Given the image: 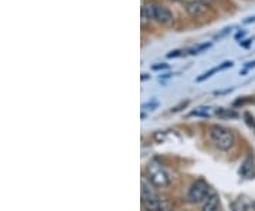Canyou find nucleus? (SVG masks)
Wrapping results in <instances>:
<instances>
[{
  "label": "nucleus",
  "mask_w": 255,
  "mask_h": 211,
  "mask_svg": "<svg viewBox=\"0 0 255 211\" xmlns=\"http://www.w3.org/2000/svg\"><path fill=\"white\" fill-rule=\"evenodd\" d=\"M155 20L160 24H170L173 23V13L162 4L146 3L142 7V23L146 24L147 21Z\"/></svg>",
  "instance_id": "1"
},
{
  "label": "nucleus",
  "mask_w": 255,
  "mask_h": 211,
  "mask_svg": "<svg viewBox=\"0 0 255 211\" xmlns=\"http://www.w3.org/2000/svg\"><path fill=\"white\" fill-rule=\"evenodd\" d=\"M210 139L214 143V146L219 147L220 150H224V152L230 150L234 146V142H236L234 133L230 129L220 126V125H214L210 128Z\"/></svg>",
  "instance_id": "2"
},
{
  "label": "nucleus",
  "mask_w": 255,
  "mask_h": 211,
  "mask_svg": "<svg viewBox=\"0 0 255 211\" xmlns=\"http://www.w3.org/2000/svg\"><path fill=\"white\" fill-rule=\"evenodd\" d=\"M146 173H147L149 182L155 187H166L170 184V176L164 170V167H162V165H159L157 162H150L146 167Z\"/></svg>",
  "instance_id": "3"
},
{
  "label": "nucleus",
  "mask_w": 255,
  "mask_h": 211,
  "mask_svg": "<svg viewBox=\"0 0 255 211\" xmlns=\"http://www.w3.org/2000/svg\"><path fill=\"white\" fill-rule=\"evenodd\" d=\"M142 204H143V209L146 211H170V209H172L169 202L163 200L157 193L143 196Z\"/></svg>",
  "instance_id": "4"
},
{
  "label": "nucleus",
  "mask_w": 255,
  "mask_h": 211,
  "mask_svg": "<svg viewBox=\"0 0 255 211\" xmlns=\"http://www.w3.org/2000/svg\"><path fill=\"white\" fill-rule=\"evenodd\" d=\"M209 194V184L204 180H197L191 184L189 192H187V202L191 204L203 202Z\"/></svg>",
  "instance_id": "5"
},
{
  "label": "nucleus",
  "mask_w": 255,
  "mask_h": 211,
  "mask_svg": "<svg viewBox=\"0 0 255 211\" xmlns=\"http://www.w3.org/2000/svg\"><path fill=\"white\" fill-rule=\"evenodd\" d=\"M186 11L190 14L191 17H200L207 11V4L203 3H186L184 4Z\"/></svg>",
  "instance_id": "6"
},
{
  "label": "nucleus",
  "mask_w": 255,
  "mask_h": 211,
  "mask_svg": "<svg viewBox=\"0 0 255 211\" xmlns=\"http://www.w3.org/2000/svg\"><path fill=\"white\" fill-rule=\"evenodd\" d=\"M201 211H221L220 206V197L217 194H211L206 203L203 204V210Z\"/></svg>",
  "instance_id": "7"
},
{
  "label": "nucleus",
  "mask_w": 255,
  "mask_h": 211,
  "mask_svg": "<svg viewBox=\"0 0 255 211\" xmlns=\"http://www.w3.org/2000/svg\"><path fill=\"white\" fill-rule=\"evenodd\" d=\"M240 175L246 179H253L255 176V169H254V163L251 159H246L243 162V165L240 167Z\"/></svg>",
  "instance_id": "8"
},
{
  "label": "nucleus",
  "mask_w": 255,
  "mask_h": 211,
  "mask_svg": "<svg viewBox=\"0 0 255 211\" xmlns=\"http://www.w3.org/2000/svg\"><path fill=\"white\" fill-rule=\"evenodd\" d=\"M234 211H254V206L248 199H238L234 204Z\"/></svg>",
  "instance_id": "9"
},
{
  "label": "nucleus",
  "mask_w": 255,
  "mask_h": 211,
  "mask_svg": "<svg viewBox=\"0 0 255 211\" xmlns=\"http://www.w3.org/2000/svg\"><path fill=\"white\" fill-rule=\"evenodd\" d=\"M216 113H217L219 116H221V118H237L238 116L236 112L228 109H217L216 110Z\"/></svg>",
  "instance_id": "10"
},
{
  "label": "nucleus",
  "mask_w": 255,
  "mask_h": 211,
  "mask_svg": "<svg viewBox=\"0 0 255 211\" xmlns=\"http://www.w3.org/2000/svg\"><path fill=\"white\" fill-rule=\"evenodd\" d=\"M211 47V43H204V44H200V46H197V47H194V48H191L190 51V54H200V53H203L204 50H207V48H210Z\"/></svg>",
  "instance_id": "11"
},
{
  "label": "nucleus",
  "mask_w": 255,
  "mask_h": 211,
  "mask_svg": "<svg viewBox=\"0 0 255 211\" xmlns=\"http://www.w3.org/2000/svg\"><path fill=\"white\" fill-rule=\"evenodd\" d=\"M217 71H221V68H220V65H219V67H214V68H211L210 71H207V73L203 74L201 77H199V78H197V81H203V80H206V78H210V77H211L213 74L217 73Z\"/></svg>",
  "instance_id": "12"
},
{
  "label": "nucleus",
  "mask_w": 255,
  "mask_h": 211,
  "mask_svg": "<svg viewBox=\"0 0 255 211\" xmlns=\"http://www.w3.org/2000/svg\"><path fill=\"white\" fill-rule=\"evenodd\" d=\"M231 30H234V27L233 26H230V27H226V28H223L220 33H217L216 36H214V40H220V38H223V37H226L227 34H230L231 33Z\"/></svg>",
  "instance_id": "13"
},
{
  "label": "nucleus",
  "mask_w": 255,
  "mask_h": 211,
  "mask_svg": "<svg viewBox=\"0 0 255 211\" xmlns=\"http://www.w3.org/2000/svg\"><path fill=\"white\" fill-rule=\"evenodd\" d=\"M157 106H159V102L156 101V100H153L152 102H146V104H143V105H142V109L155 110Z\"/></svg>",
  "instance_id": "14"
},
{
  "label": "nucleus",
  "mask_w": 255,
  "mask_h": 211,
  "mask_svg": "<svg viewBox=\"0 0 255 211\" xmlns=\"http://www.w3.org/2000/svg\"><path fill=\"white\" fill-rule=\"evenodd\" d=\"M191 116H204V118H207L209 116V112H207L206 108H199V110L191 112Z\"/></svg>",
  "instance_id": "15"
},
{
  "label": "nucleus",
  "mask_w": 255,
  "mask_h": 211,
  "mask_svg": "<svg viewBox=\"0 0 255 211\" xmlns=\"http://www.w3.org/2000/svg\"><path fill=\"white\" fill-rule=\"evenodd\" d=\"M182 50H174V51H170L169 54H167V58H174V57H180L182 55Z\"/></svg>",
  "instance_id": "16"
},
{
  "label": "nucleus",
  "mask_w": 255,
  "mask_h": 211,
  "mask_svg": "<svg viewBox=\"0 0 255 211\" xmlns=\"http://www.w3.org/2000/svg\"><path fill=\"white\" fill-rule=\"evenodd\" d=\"M183 1H186V3H203V4H209L213 0H183Z\"/></svg>",
  "instance_id": "17"
},
{
  "label": "nucleus",
  "mask_w": 255,
  "mask_h": 211,
  "mask_svg": "<svg viewBox=\"0 0 255 211\" xmlns=\"http://www.w3.org/2000/svg\"><path fill=\"white\" fill-rule=\"evenodd\" d=\"M251 43H253V38H247V40H244V41H240V46L248 47Z\"/></svg>",
  "instance_id": "18"
},
{
  "label": "nucleus",
  "mask_w": 255,
  "mask_h": 211,
  "mask_svg": "<svg viewBox=\"0 0 255 211\" xmlns=\"http://www.w3.org/2000/svg\"><path fill=\"white\" fill-rule=\"evenodd\" d=\"M164 68H169V65H167V64L153 65V70H156V71H159V70H164Z\"/></svg>",
  "instance_id": "19"
},
{
  "label": "nucleus",
  "mask_w": 255,
  "mask_h": 211,
  "mask_svg": "<svg viewBox=\"0 0 255 211\" xmlns=\"http://www.w3.org/2000/svg\"><path fill=\"white\" fill-rule=\"evenodd\" d=\"M243 23H244V24H250V23H255V16H253V17L246 18V20H244Z\"/></svg>",
  "instance_id": "20"
},
{
  "label": "nucleus",
  "mask_w": 255,
  "mask_h": 211,
  "mask_svg": "<svg viewBox=\"0 0 255 211\" xmlns=\"http://www.w3.org/2000/svg\"><path fill=\"white\" fill-rule=\"evenodd\" d=\"M246 36V31L243 30V31H238L237 34H236V40H238V38H243V37Z\"/></svg>",
  "instance_id": "21"
},
{
  "label": "nucleus",
  "mask_w": 255,
  "mask_h": 211,
  "mask_svg": "<svg viewBox=\"0 0 255 211\" xmlns=\"http://www.w3.org/2000/svg\"><path fill=\"white\" fill-rule=\"evenodd\" d=\"M251 67L254 68V67H255V61H251V63H247V64H246V68H251Z\"/></svg>",
  "instance_id": "22"
},
{
  "label": "nucleus",
  "mask_w": 255,
  "mask_h": 211,
  "mask_svg": "<svg viewBox=\"0 0 255 211\" xmlns=\"http://www.w3.org/2000/svg\"><path fill=\"white\" fill-rule=\"evenodd\" d=\"M147 78H150V75H147V74H142V80H147Z\"/></svg>",
  "instance_id": "23"
},
{
  "label": "nucleus",
  "mask_w": 255,
  "mask_h": 211,
  "mask_svg": "<svg viewBox=\"0 0 255 211\" xmlns=\"http://www.w3.org/2000/svg\"><path fill=\"white\" fill-rule=\"evenodd\" d=\"M170 1H182V0H170Z\"/></svg>",
  "instance_id": "24"
}]
</instances>
